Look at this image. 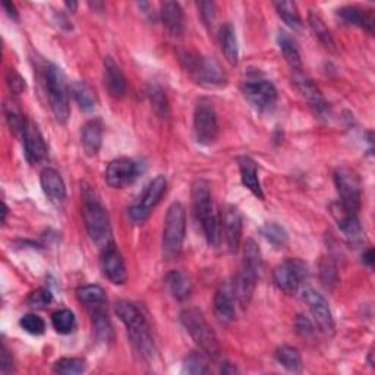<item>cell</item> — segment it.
Listing matches in <instances>:
<instances>
[{"mask_svg":"<svg viewBox=\"0 0 375 375\" xmlns=\"http://www.w3.org/2000/svg\"><path fill=\"white\" fill-rule=\"evenodd\" d=\"M104 85L107 92L113 99H122L127 94V78H125L120 66L116 62L107 56L104 57Z\"/></svg>","mask_w":375,"mask_h":375,"instance_id":"21","label":"cell"},{"mask_svg":"<svg viewBox=\"0 0 375 375\" xmlns=\"http://www.w3.org/2000/svg\"><path fill=\"white\" fill-rule=\"evenodd\" d=\"M337 265L333 258L325 257L320 262V280L325 289L332 290L337 283Z\"/></svg>","mask_w":375,"mask_h":375,"instance_id":"39","label":"cell"},{"mask_svg":"<svg viewBox=\"0 0 375 375\" xmlns=\"http://www.w3.org/2000/svg\"><path fill=\"white\" fill-rule=\"evenodd\" d=\"M186 233V211L181 202H174L166 213L163 226V251L167 257H176Z\"/></svg>","mask_w":375,"mask_h":375,"instance_id":"7","label":"cell"},{"mask_svg":"<svg viewBox=\"0 0 375 375\" xmlns=\"http://www.w3.org/2000/svg\"><path fill=\"white\" fill-rule=\"evenodd\" d=\"M160 18H162L164 28L171 36L178 37L183 33L185 18H183V10L179 3L163 2L160 5Z\"/></svg>","mask_w":375,"mask_h":375,"instance_id":"25","label":"cell"},{"mask_svg":"<svg viewBox=\"0 0 375 375\" xmlns=\"http://www.w3.org/2000/svg\"><path fill=\"white\" fill-rule=\"evenodd\" d=\"M22 330L33 334V336H40L44 333L45 330V323L43 321L41 317L36 316V314H27L21 318L20 321Z\"/></svg>","mask_w":375,"mask_h":375,"instance_id":"44","label":"cell"},{"mask_svg":"<svg viewBox=\"0 0 375 375\" xmlns=\"http://www.w3.org/2000/svg\"><path fill=\"white\" fill-rule=\"evenodd\" d=\"M181 323L202 352L210 358L220 355V343L204 314L198 308H185L181 312Z\"/></svg>","mask_w":375,"mask_h":375,"instance_id":"5","label":"cell"},{"mask_svg":"<svg viewBox=\"0 0 375 375\" xmlns=\"http://www.w3.org/2000/svg\"><path fill=\"white\" fill-rule=\"evenodd\" d=\"M274 8L278 13V17L285 21L292 29L299 31L302 28V20L298 12V8L293 2H276Z\"/></svg>","mask_w":375,"mask_h":375,"instance_id":"35","label":"cell"},{"mask_svg":"<svg viewBox=\"0 0 375 375\" xmlns=\"http://www.w3.org/2000/svg\"><path fill=\"white\" fill-rule=\"evenodd\" d=\"M276 359L277 362L286 368L289 372H301L304 368L302 356L296 348L283 345L276 351Z\"/></svg>","mask_w":375,"mask_h":375,"instance_id":"34","label":"cell"},{"mask_svg":"<svg viewBox=\"0 0 375 375\" xmlns=\"http://www.w3.org/2000/svg\"><path fill=\"white\" fill-rule=\"evenodd\" d=\"M65 6H66L68 9H71V10L73 12V10L76 9V6H78V3H75V2H71V3H69V2H66V3H65Z\"/></svg>","mask_w":375,"mask_h":375,"instance_id":"55","label":"cell"},{"mask_svg":"<svg viewBox=\"0 0 375 375\" xmlns=\"http://www.w3.org/2000/svg\"><path fill=\"white\" fill-rule=\"evenodd\" d=\"M119 320L127 327L128 337L135 353L143 358L150 359L154 355V339L151 333L150 323L135 304L129 301H119L115 306Z\"/></svg>","mask_w":375,"mask_h":375,"instance_id":"1","label":"cell"},{"mask_svg":"<svg viewBox=\"0 0 375 375\" xmlns=\"http://www.w3.org/2000/svg\"><path fill=\"white\" fill-rule=\"evenodd\" d=\"M22 143H24V151H25V157L28 163L38 164L47 159L49 150H47L45 139L38 131L37 125L34 122H31V120L27 122L25 131L22 134Z\"/></svg>","mask_w":375,"mask_h":375,"instance_id":"18","label":"cell"},{"mask_svg":"<svg viewBox=\"0 0 375 375\" xmlns=\"http://www.w3.org/2000/svg\"><path fill=\"white\" fill-rule=\"evenodd\" d=\"M261 234L274 248H283L288 243V232L274 222L265 223L261 227Z\"/></svg>","mask_w":375,"mask_h":375,"instance_id":"37","label":"cell"},{"mask_svg":"<svg viewBox=\"0 0 375 375\" xmlns=\"http://www.w3.org/2000/svg\"><path fill=\"white\" fill-rule=\"evenodd\" d=\"M368 364L374 368V351H372V349H371L369 353H368Z\"/></svg>","mask_w":375,"mask_h":375,"instance_id":"54","label":"cell"},{"mask_svg":"<svg viewBox=\"0 0 375 375\" xmlns=\"http://www.w3.org/2000/svg\"><path fill=\"white\" fill-rule=\"evenodd\" d=\"M53 371L64 375H76L85 371V361L81 358H62L55 364Z\"/></svg>","mask_w":375,"mask_h":375,"instance_id":"40","label":"cell"},{"mask_svg":"<svg viewBox=\"0 0 375 375\" xmlns=\"http://www.w3.org/2000/svg\"><path fill=\"white\" fill-rule=\"evenodd\" d=\"M308 276L306 264L301 260H288L281 262L273 271L274 285L285 293L298 292L304 278Z\"/></svg>","mask_w":375,"mask_h":375,"instance_id":"12","label":"cell"},{"mask_svg":"<svg viewBox=\"0 0 375 375\" xmlns=\"http://www.w3.org/2000/svg\"><path fill=\"white\" fill-rule=\"evenodd\" d=\"M167 286L170 293L175 296L178 301H185L190 298V295L192 292V283L190 277H188L185 273L182 271H170L166 277Z\"/></svg>","mask_w":375,"mask_h":375,"instance_id":"31","label":"cell"},{"mask_svg":"<svg viewBox=\"0 0 375 375\" xmlns=\"http://www.w3.org/2000/svg\"><path fill=\"white\" fill-rule=\"evenodd\" d=\"M100 265L103 274L112 281L113 285H123L128 280L127 267L118 246L111 241L101 249Z\"/></svg>","mask_w":375,"mask_h":375,"instance_id":"16","label":"cell"},{"mask_svg":"<svg viewBox=\"0 0 375 375\" xmlns=\"http://www.w3.org/2000/svg\"><path fill=\"white\" fill-rule=\"evenodd\" d=\"M233 292L226 285H222L214 296V314L222 324H229L234 320V301Z\"/></svg>","mask_w":375,"mask_h":375,"instance_id":"26","label":"cell"},{"mask_svg":"<svg viewBox=\"0 0 375 375\" xmlns=\"http://www.w3.org/2000/svg\"><path fill=\"white\" fill-rule=\"evenodd\" d=\"M302 299L306 302L312 317H314L316 324L320 328V332L328 337H332L334 334L336 324L332 309L328 306V302L325 301L324 296L314 289L306 288L302 292Z\"/></svg>","mask_w":375,"mask_h":375,"instance_id":"14","label":"cell"},{"mask_svg":"<svg viewBox=\"0 0 375 375\" xmlns=\"http://www.w3.org/2000/svg\"><path fill=\"white\" fill-rule=\"evenodd\" d=\"M138 175H139L138 163L131 159L122 157V159H116L108 163L104 178H106V182L112 188L120 190V188L134 183Z\"/></svg>","mask_w":375,"mask_h":375,"instance_id":"17","label":"cell"},{"mask_svg":"<svg viewBox=\"0 0 375 375\" xmlns=\"http://www.w3.org/2000/svg\"><path fill=\"white\" fill-rule=\"evenodd\" d=\"M45 90L52 112L59 123H66L71 116L69 88L62 69L53 64L45 66Z\"/></svg>","mask_w":375,"mask_h":375,"instance_id":"6","label":"cell"},{"mask_svg":"<svg viewBox=\"0 0 375 375\" xmlns=\"http://www.w3.org/2000/svg\"><path fill=\"white\" fill-rule=\"evenodd\" d=\"M92 327H94V333H96V337L99 340H103V341L111 340L112 325L106 316V312L103 311V308L92 311Z\"/></svg>","mask_w":375,"mask_h":375,"instance_id":"38","label":"cell"},{"mask_svg":"<svg viewBox=\"0 0 375 375\" xmlns=\"http://www.w3.org/2000/svg\"><path fill=\"white\" fill-rule=\"evenodd\" d=\"M277 44L278 49L286 59L288 65L293 72L302 71V60H301V53L298 45H296L295 40L286 33V31H278L277 34Z\"/></svg>","mask_w":375,"mask_h":375,"instance_id":"27","label":"cell"},{"mask_svg":"<svg viewBox=\"0 0 375 375\" xmlns=\"http://www.w3.org/2000/svg\"><path fill=\"white\" fill-rule=\"evenodd\" d=\"M222 372H223V374H234V372H238V369L234 368L232 364L225 362V365L222 367Z\"/></svg>","mask_w":375,"mask_h":375,"instance_id":"52","label":"cell"},{"mask_svg":"<svg viewBox=\"0 0 375 375\" xmlns=\"http://www.w3.org/2000/svg\"><path fill=\"white\" fill-rule=\"evenodd\" d=\"M308 24L312 29V33L318 38V41L325 47L327 50L334 52L336 50V43L334 38L330 33V29L327 28L325 22L321 20V17L316 12H309L308 15Z\"/></svg>","mask_w":375,"mask_h":375,"instance_id":"33","label":"cell"},{"mask_svg":"<svg viewBox=\"0 0 375 375\" xmlns=\"http://www.w3.org/2000/svg\"><path fill=\"white\" fill-rule=\"evenodd\" d=\"M148 96H150V101H151L154 112L157 113L160 118H167L169 116V101L166 97V92L162 90V87L151 85L148 90Z\"/></svg>","mask_w":375,"mask_h":375,"instance_id":"42","label":"cell"},{"mask_svg":"<svg viewBox=\"0 0 375 375\" xmlns=\"http://www.w3.org/2000/svg\"><path fill=\"white\" fill-rule=\"evenodd\" d=\"M332 213L339 225V229L343 232V234L352 242L358 243L362 242L364 239V229L359 223V218L356 213L348 211L345 207H341L339 202L332 206Z\"/></svg>","mask_w":375,"mask_h":375,"instance_id":"19","label":"cell"},{"mask_svg":"<svg viewBox=\"0 0 375 375\" xmlns=\"http://www.w3.org/2000/svg\"><path fill=\"white\" fill-rule=\"evenodd\" d=\"M52 301H53V296H52L50 290H47V289H37V290L29 293L28 299H27V304L31 308L41 309V308L49 306L52 304Z\"/></svg>","mask_w":375,"mask_h":375,"instance_id":"45","label":"cell"},{"mask_svg":"<svg viewBox=\"0 0 375 375\" xmlns=\"http://www.w3.org/2000/svg\"><path fill=\"white\" fill-rule=\"evenodd\" d=\"M5 115H6V120H8V125L10 131L17 135V136H21L22 138V134L25 131V127H27V119L18 112L15 111L13 107H6L5 111Z\"/></svg>","mask_w":375,"mask_h":375,"instance_id":"43","label":"cell"},{"mask_svg":"<svg viewBox=\"0 0 375 375\" xmlns=\"http://www.w3.org/2000/svg\"><path fill=\"white\" fill-rule=\"evenodd\" d=\"M239 171L242 183L251 191L257 198L264 199V192L258 179L257 163L251 157H241L239 159Z\"/></svg>","mask_w":375,"mask_h":375,"instance_id":"28","label":"cell"},{"mask_svg":"<svg viewBox=\"0 0 375 375\" xmlns=\"http://www.w3.org/2000/svg\"><path fill=\"white\" fill-rule=\"evenodd\" d=\"M52 324L57 333L71 334L76 328V318L71 309H60L52 316Z\"/></svg>","mask_w":375,"mask_h":375,"instance_id":"36","label":"cell"},{"mask_svg":"<svg viewBox=\"0 0 375 375\" xmlns=\"http://www.w3.org/2000/svg\"><path fill=\"white\" fill-rule=\"evenodd\" d=\"M2 6H3V9L6 10V13H8V17H9V18H12V20H18V12H17V8H15L13 3H10V2H3Z\"/></svg>","mask_w":375,"mask_h":375,"instance_id":"50","label":"cell"},{"mask_svg":"<svg viewBox=\"0 0 375 375\" xmlns=\"http://www.w3.org/2000/svg\"><path fill=\"white\" fill-rule=\"evenodd\" d=\"M0 372H2L3 375L15 372L13 359L9 355V351L6 349L5 345H2V349H0Z\"/></svg>","mask_w":375,"mask_h":375,"instance_id":"49","label":"cell"},{"mask_svg":"<svg viewBox=\"0 0 375 375\" xmlns=\"http://www.w3.org/2000/svg\"><path fill=\"white\" fill-rule=\"evenodd\" d=\"M334 183L339 192V204L348 211L356 213L361 208V181L353 170L341 167L334 174Z\"/></svg>","mask_w":375,"mask_h":375,"instance_id":"10","label":"cell"},{"mask_svg":"<svg viewBox=\"0 0 375 375\" xmlns=\"http://www.w3.org/2000/svg\"><path fill=\"white\" fill-rule=\"evenodd\" d=\"M183 372L192 374V375H201V374H208L210 368L207 364V359L202 353L192 352L186 356L183 362Z\"/></svg>","mask_w":375,"mask_h":375,"instance_id":"41","label":"cell"},{"mask_svg":"<svg viewBox=\"0 0 375 375\" xmlns=\"http://www.w3.org/2000/svg\"><path fill=\"white\" fill-rule=\"evenodd\" d=\"M40 183L44 195L50 201L62 202L66 198V186L57 170L52 167L44 169L40 175Z\"/></svg>","mask_w":375,"mask_h":375,"instance_id":"23","label":"cell"},{"mask_svg":"<svg viewBox=\"0 0 375 375\" xmlns=\"http://www.w3.org/2000/svg\"><path fill=\"white\" fill-rule=\"evenodd\" d=\"M83 215L87 233L94 243L103 248L111 242L108 214L96 191L87 183H83Z\"/></svg>","mask_w":375,"mask_h":375,"instance_id":"3","label":"cell"},{"mask_svg":"<svg viewBox=\"0 0 375 375\" xmlns=\"http://www.w3.org/2000/svg\"><path fill=\"white\" fill-rule=\"evenodd\" d=\"M201 17L207 25H213L215 20V3L214 2H199L198 3Z\"/></svg>","mask_w":375,"mask_h":375,"instance_id":"48","label":"cell"},{"mask_svg":"<svg viewBox=\"0 0 375 375\" xmlns=\"http://www.w3.org/2000/svg\"><path fill=\"white\" fill-rule=\"evenodd\" d=\"M261 262L262 260L258 245L254 239H248L243 248V262L236 276H234L232 286L233 296L236 298L242 309L248 308V305L251 304L261 270Z\"/></svg>","mask_w":375,"mask_h":375,"instance_id":"2","label":"cell"},{"mask_svg":"<svg viewBox=\"0 0 375 375\" xmlns=\"http://www.w3.org/2000/svg\"><path fill=\"white\" fill-rule=\"evenodd\" d=\"M293 84L301 92V96L306 100L309 107L314 111L316 115L321 118H327L330 115V104L325 100L321 90L316 85V83L302 73V71L293 72Z\"/></svg>","mask_w":375,"mask_h":375,"instance_id":"15","label":"cell"},{"mask_svg":"<svg viewBox=\"0 0 375 375\" xmlns=\"http://www.w3.org/2000/svg\"><path fill=\"white\" fill-rule=\"evenodd\" d=\"M6 215H8V207H6V204H5V202H3V210H2V223H5V222H6Z\"/></svg>","mask_w":375,"mask_h":375,"instance_id":"53","label":"cell"},{"mask_svg":"<svg viewBox=\"0 0 375 375\" xmlns=\"http://www.w3.org/2000/svg\"><path fill=\"white\" fill-rule=\"evenodd\" d=\"M76 296H78V301L84 304L91 311L103 308L107 301L103 288L97 285H87V286L80 288L76 290Z\"/></svg>","mask_w":375,"mask_h":375,"instance_id":"32","label":"cell"},{"mask_svg":"<svg viewBox=\"0 0 375 375\" xmlns=\"http://www.w3.org/2000/svg\"><path fill=\"white\" fill-rule=\"evenodd\" d=\"M71 92L75 101L78 103L83 111L91 112L96 108L99 99H97V92L94 90L88 83L85 81H75L71 85Z\"/></svg>","mask_w":375,"mask_h":375,"instance_id":"30","label":"cell"},{"mask_svg":"<svg viewBox=\"0 0 375 375\" xmlns=\"http://www.w3.org/2000/svg\"><path fill=\"white\" fill-rule=\"evenodd\" d=\"M103 143V122L100 119L88 120L81 131V144L88 157L97 155Z\"/></svg>","mask_w":375,"mask_h":375,"instance_id":"24","label":"cell"},{"mask_svg":"<svg viewBox=\"0 0 375 375\" xmlns=\"http://www.w3.org/2000/svg\"><path fill=\"white\" fill-rule=\"evenodd\" d=\"M192 206L197 220L202 226V232L211 246H218L220 243V225L214 213V206L211 199L210 183L206 179H197L192 183Z\"/></svg>","mask_w":375,"mask_h":375,"instance_id":"4","label":"cell"},{"mask_svg":"<svg viewBox=\"0 0 375 375\" xmlns=\"http://www.w3.org/2000/svg\"><path fill=\"white\" fill-rule=\"evenodd\" d=\"M374 261H375V258H374V249L369 248L368 251L364 253V255H362V262H364L365 265H368V267H372Z\"/></svg>","mask_w":375,"mask_h":375,"instance_id":"51","label":"cell"},{"mask_svg":"<svg viewBox=\"0 0 375 375\" xmlns=\"http://www.w3.org/2000/svg\"><path fill=\"white\" fill-rule=\"evenodd\" d=\"M337 18L349 27H359L367 29L369 34L374 33V13L359 6H341L336 10Z\"/></svg>","mask_w":375,"mask_h":375,"instance_id":"22","label":"cell"},{"mask_svg":"<svg viewBox=\"0 0 375 375\" xmlns=\"http://www.w3.org/2000/svg\"><path fill=\"white\" fill-rule=\"evenodd\" d=\"M167 188V182L164 176H157L154 178L150 185L147 186V190L138 202L129 208V217L132 218V222L135 223H144L147 218L150 217L151 211L157 207L160 199L163 198Z\"/></svg>","mask_w":375,"mask_h":375,"instance_id":"13","label":"cell"},{"mask_svg":"<svg viewBox=\"0 0 375 375\" xmlns=\"http://www.w3.org/2000/svg\"><path fill=\"white\" fill-rule=\"evenodd\" d=\"M222 227L226 238V243L232 253H236L242 241V215L234 206H227L223 213Z\"/></svg>","mask_w":375,"mask_h":375,"instance_id":"20","label":"cell"},{"mask_svg":"<svg viewBox=\"0 0 375 375\" xmlns=\"http://www.w3.org/2000/svg\"><path fill=\"white\" fill-rule=\"evenodd\" d=\"M6 84L10 90V92H13L15 96H20V94H22L27 88V84H25V80L24 78L15 71V69H9L8 73H6Z\"/></svg>","mask_w":375,"mask_h":375,"instance_id":"46","label":"cell"},{"mask_svg":"<svg viewBox=\"0 0 375 375\" xmlns=\"http://www.w3.org/2000/svg\"><path fill=\"white\" fill-rule=\"evenodd\" d=\"M194 132L197 143L201 146H211L218 136L217 115L211 101L199 100L194 112Z\"/></svg>","mask_w":375,"mask_h":375,"instance_id":"11","label":"cell"},{"mask_svg":"<svg viewBox=\"0 0 375 375\" xmlns=\"http://www.w3.org/2000/svg\"><path fill=\"white\" fill-rule=\"evenodd\" d=\"M246 100L261 113L274 111L277 103V90L274 84L260 73H249L242 84Z\"/></svg>","mask_w":375,"mask_h":375,"instance_id":"8","label":"cell"},{"mask_svg":"<svg viewBox=\"0 0 375 375\" xmlns=\"http://www.w3.org/2000/svg\"><path fill=\"white\" fill-rule=\"evenodd\" d=\"M220 44L226 60L232 66H236L239 62V44L236 31H234L233 25L229 22L220 28Z\"/></svg>","mask_w":375,"mask_h":375,"instance_id":"29","label":"cell"},{"mask_svg":"<svg viewBox=\"0 0 375 375\" xmlns=\"http://www.w3.org/2000/svg\"><path fill=\"white\" fill-rule=\"evenodd\" d=\"M181 60L185 65L186 72H190L198 84L223 85L226 83V75L223 69L211 57H202L195 53H185Z\"/></svg>","mask_w":375,"mask_h":375,"instance_id":"9","label":"cell"},{"mask_svg":"<svg viewBox=\"0 0 375 375\" xmlns=\"http://www.w3.org/2000/svg\"><path fill=\"white\" fill-rule=\"evenodd\" d=\"M295 327H296V332H298L305 339H312L316 336V327L312 325L309 318H306L305 316L296 317Z\"/></svg>","mask_w":375,"mask_h":375,"instance_id":"47","label":"cell"}]
</instances>
